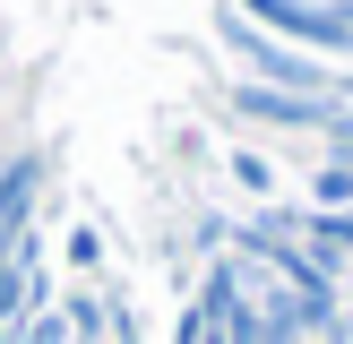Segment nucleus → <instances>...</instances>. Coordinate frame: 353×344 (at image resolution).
Masks as SVG:
<instances>
[{
  "mask_svg": "<svg viewBox=\"0 0 353 344\" xmlns=\"http://www.w3.org/2000/svg\"><path fill=\"white\" fill-rule=\"evenodd\" d=\"M224 43H233L241 61L259 69V86H285V95H319V69H310L302 52L268 43V26H250V17H233V9H224Z\"/></svg>",
  "mask_w": 353,
  "mask_h": 344,
  "instance_id": "obj_1",
  "label": "nucleus"
},
{
  "mask_svg": "<svg viewBox=\"0 0 353 344\" xmlns=\"http://www.w3.org/2000/svg\"><path fill=\"white\" fill-rule=\"evenodd\" d=\"M233 112H250V120H276V129H327L336 120V103L327 95H285V86H233Z\"/></svg>",
  "mask_w": 353,
  "mask_h": 344,
  "instance_id": "obj_2",
  "label": "nucleus"
},
{
  "mask_svg": "<svg viewBox=\"0 0 353 344\" xmlns=\"http://www.w3.org/2000/svg\"><path fill=\"white\" fill-rule=\"evenodd\" d=\"M34 198H43V155H9L0 164V250H17L26 241V224H34Z\"/></svg>",
  "mask_w": 353,
  "mask_h": 344,
  "instance_id": "obj_3",
  "label": "nucleus"
},
{
  "mask_svg": "<svg viewBox=\"0 0 353 344\" xmlns=\"http://www.w3.org/2000/svg\"><path fill=\"white\" fill-rule=\"evenodd\" d=\"M319 206H327V215L353 206V164H327V172H319Z\"/></svg>",
  "mask_w": 353,
  "mask_h": 344,
  "instance_id": "obj_4",
  "label": "nucleus"
},
{
  "mask_svg": "<svg viewBox=\"0 0 353 344\" xmlns=\"http://www.w3.org/2000/svg\"><path fill=\"white\" fill-rule=\"evenodd\" d=\"M0 164H9V155H0Z\"/></svg>",
  "mask_w": 353,
  "mask_h": 344,
  "instance_id": "obj_5",
  "label": "nucleus"
}]
</instances>
